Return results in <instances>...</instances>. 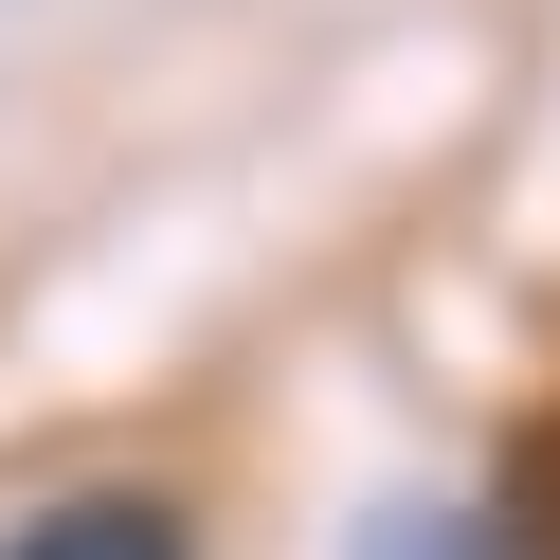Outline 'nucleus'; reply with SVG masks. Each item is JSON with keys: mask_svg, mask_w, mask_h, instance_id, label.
<instances>
[{"mask_svg": "<svg viewBox=\"0 0 560 560\" xmlns=\"http://www.w3.org/2000/svg\"><path fill=\"white\" fill-rule=\"evenodd\" d=\"M0 560H199V524L163 506V488H73V506H37Z\"/></svg>", "mask_w": 560, "mask_h": 560, "instance_id": "nucleus-1", "label": "nucleus"}]
</instances>
